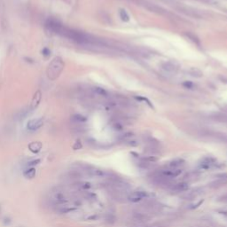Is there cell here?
<instances>
[{
  "instance_id": "1",
  "label": "cell",
  "mask_w": 227,
  "mask_h": 227,
  "mask_svg": "<svg viewBox=\"0 0 227 227\" xmlns=\"http://www.w3.org/2000/svg\"><path fill=\"white\" fill-rule=\"evenodd\" d=\"M64 69V62L60 57H55L48 66L47 76L50 80L57 79Z\"/></svg>"
},
{
  "instance_id": "2",
  "label": "cell",
  "mask_w": 227,
  "mask_h": 227,
  "mask_svg": "<svg viewBox=\"0 0 227 227\" xmlns=\"http://www.w3.org/2000/svg\"><path fill=\"white\" fill-rule=\"evenodd\" d=\"M152 181L153 184L161 186V187H169V186H172V179L164 177L163 175H161L160 172L155 173L153 178H152Z\"/></svg>"
},
{
  "instance_id": "3",
  "label": "cell",
  "mask_w": 227,
  "mask_h": 227,
  "mask_svg": "<svg viewBox=\"0 0 227 227\" xmlns=\"http://www.w3.org/2000/svg\"><path fill=\"white\" fill-rule=\"evenodd\" d=\"M175 7L179 12H181L185 15L189 16L191 18H194V19H201L202 18V16H201V14L200 13L199 11H197L194 8H192L190 6H186V5H182V4H177Z\"/></svg>"
},
{
  "instance_id": "4",
  "label": "cell",
  "mask_w": 227,
  "mask_h": 227,
  "mask_svg": "<svg viewBox=\"0 0 227 227\" xmlns=\"http://www.w3.org/2000/svg\"><path fill=\"white\" fill-rule=\"evenodd\" d=\"M139 4L142 5L144 8H146L147 10L150 11L152 13H157V14H161V15H163V14H167V11L165 9H163L162 7L157 5V4H154L151 2H148V1H145V0H140L139 1Z\"/></svg>"
},
{
  "instance_id": "5",
  "label": "cell",
  "mask_w": 227,
  "mask_h": 227,
  "mask_svg": "<svg viewBox=\"0 0 227 227\" xmlns=\"http://www.w3.org/2000/svg\"><path fill=\"white\" fill-rule=\"evenodd\" d=\"M148 196H149V194L147 191L138 190V191L131 192L130 194H128L127 199L131 202H139V201L142 200L143 199L147 198Z\"/></svg>"
},
{
  "instance_id": "6",
  "label": "cell",
  "mask_w": 227,
  "mask_h": 227,
  "mask_svg": "<svg viewBox=\"0 0 227 227\" xmlns=\"http://www.w3.org/2000/svg\"><path fill=\"white\" fill-rule=\"evenodd\" d=\"M161 69L168 73L176 74L179 69V64L175 60H169L161 64Z\"/></svg>"
},
{
  "instance_id": "7",
  "label": "cell",
  "mask_w": 227,
  "mask_h": 227,
  "mask_svg": "<svg viewBox=\"0 0 227 227\" xmlns=\"http://www.w3.org/2000/svg\"><path fill=\"white\" fill-rule=\"evenodd\" d=\"M43 125V119L42 117L31 119L28 122L27 129L30 131H36V130H39Z\"/></svg>"
},
{
  "instance_id": "8",
  "label": "cell",
  "mask_w": 227,
  "mask_h": 227,
  "mask_svg": "<svg viewBox=\"0 0 227 227\" xmlns=\"http://www.w3.org/2000/svg\"><path fill=\"white\" fill-rule=\"evenodd\" d=\"M161 175H163L164 177L166 178H169L170 179L174 178H177L178 177L182 170L181 169H170V168H166V169H163L161 170V171H159Z\"/></svg>"
},
{
  "instance_id": "9",
  "label": "cell",
  "mask_w": 227,
  "mask_h": 227,
  "mask_svg": "<svg viewBox=\"0 0 227 227\" xmlns=\"http://www.w3.org/2000/svg\"><path fill=\"white\" fill-rule=\"evenodd\" d=\"M217 165V162L214 158L206 157L202 160L201 163H200V168L208 170V169H211V168H216Z\"/></svg>"
},
{
  "instance_id": "10",
  "label": "cell",
  "mask_w": 227,
  "mask_h": 227,
  "mask_svg": "<svg viewBox=\"0 0 227 227\" xmlns=\"http://www.w3.org/2000/svg\"><path fill=\"white\" fill-rule=\"evenodd\" d=\"M189 189V183L187 182H180V183H177L174 184L171 186V192H175V193H179V192H185L187 190Z\"/></svg>"
},
{
  "instance_id": "11",
  "label": "cell",
  "mask_w": 227,
  "mask_h": 227,
  "mask_svg": "<svg viewBox=\"0 0 227 227\" xmlns=\"http://www.w3.org/2000/svg\"><path fill=\"white\" fill-rule=\"evenodd\" d=\"M41 99H42V92H41V91H37L35 92L33 98H32L31 104H30V106H29V108H30V109H31L32 112L39 106V104H40V102H41Z\"/></svg>"
},
{
  "instance_id": "12",
  "label": "cell",
  "mask_w": 227,
  "mask_h": 227,
  "mask_svg": "<svg viewBox=\"0 0 227 227\" xmlns=\"http://www.w3.org/2000/svg\"><path fill=\"white\" fill-rule=\"evenodd\" d=\"M185 165V161L182 159H175L171 161H170L168 163V165L166 166V168H170V169H181V167H183Z\"/></svg>"
},
{
  "instance_id": "13",
  "label": "cell",
  "mask_w": 227,
  "mask_h": 227,
  "mask_svg": "<svg viewBox=\"0 0 227 227\" xmlns=\"http://www.w3.org/2000/svg\"><path fill=\"white\" fill-rule=\"evenodd\" d=\"M36 174H37V170L34 167L27 168L23 172V176L27 179H33L36 177Z\"/></svg>"
},
{
  "instance_id": "14",
  "label": "cell",
  "mask_w": 227,
  "mask_h": 227,
  "mask_svg": "<svg viewBox=\"0 0 227 227\" xmlns=\"http://www.w3.org/2000/svg\"><path fill=\"white\" fill-rule=\"evenodd\" d=\"M42 147H43V145H42L41 142H39V141H34V142H31V143L29 145V149L32 152V153H39V152L41 151Z\"/></svg>"
},
{
  "instance_id": "15",
  "label": "cell",
  "mask_w": 227,
  "mask_h": 227,
  "mask_svg": "<svg viewBox=\"0 0 227 227\" xmlns=\"http://www.w3.org/2000/svg\"><path fill=\"white\" fill-rule=\"evenodd\" d=\"M185 36L188 38L189 40H191L193 43H195L196 45L200 46V44H201V43H200V38H198L195 34H193V33H192V32H186V33H185Z\"/></svg>"
},
{
  "instance_id": "16",
  "label": "cell",
  "mask_w": 227,
  "mask_h": 227,
  "mask_svg": "<svg viewBox=\"0 0 227 227\" xmlns=\"http://www.w3.org/2000/svg\"><path fill=\"white\" fill-rule=\"evenodd\" d=\"M198 194H199V192H198V191L197 190H192V191H191V192H186V193H185L183 196H182V198L184 199V200H193L194 198H196L197 196H198Z\"/></svg>"
},
{
  "instance_id": "17",
  "label": "cell",
  "mask_w": 227,
  "mask_h": 227,
  "mask_svg": "<svg viewBox=\"0 0 227 227\" xmlns=\"http://www.w3.org/2000/svg\"><path fill=\"white\" fill-rule=\"evenodd\" d=\"M199 177V174L195 171H192V172H189L187 173L186 176H185V182H187L189 183L190 181H194L197 178Z\"/></svg>"
},
{
  "instance_id": "18",
  "label": "cell",
  "mask_w": 227,
  "mask_h": 227,
  "mask_svg": "<svg viewBox=\"0 0 227 227\" xmlns=\"http://www.w3.org/2000/svg\"><path fill=\"white\" fill-rule=\"evenodd\" d=\"M188 73L191 76H193V77H196V78H200L201 76H203V73L202 71H200V69H196V68H192L188 70Z\"/></svg>"
},
{
  "instance_id": "19",
  "label": "cell",
  "mask_w": 227,
  "mask_h": 227,
  "mask_svg": "<svg viewBox=\"0 0 227 227\" xmlns=\"http://www.w3.org/2000/svg\"><path fill=\"white\" fill-rule=\"evenodd\" d=\"M31 113H32V111H31L30 108H24V109H22L21 111H20V113L18 114V118H19L20 120H23V119H25L28 115H29Z\"/></svg>"
},
{
  "instance_id": "20",
  "label": "cell",
  "mask_w": 227,
  "mask_h": 227,
  "mask_svg": "<svg viewBox=\"0 0 227 227\" xmlns=\"http://www.w3.org/2000/svg\"><path fill=\"white\" fill-rule=\"evenodd\" d=\"M93 91H94V92H95L97 95L101 96V97H107V96L108 95V91H107L105 89L101 88V87H95V88L93 89Z\"/></svg>"
},
{
  "instance_id": "21",
  "label": "cell",
  "mask_w": 227,
  "mask_h": 227,
  "mask_svg": "<svg viewBox=\"0 0 227 227\" xmlns=\"http://www.w3.org/2000/svg\"><path fill=\"white\" fill-rule=\"evenodd\" d=\"M72 120L78 123H83L87 121V118L82 114H75L72 116Z\"/></svg>"
},
{
  "instance_id": "22",
  "label": "cell",
  "mask_w": 227,
  "mask_h": 227,
  "mask_svg": "<svg viewBox=\"0 0 227 227\" xmlns=\"http://www.w3.org/2000/svg\"><path fill=\"white\" fill-rule=\"evenodd\" d=\"M119 14H120V18H121V20L122 21L127 22V21H130V16H129V14L127 13V12L124 9H120Z\"/></svg>"
},
{
  "instance_id": "23",
  "label": "cell",
  "mask_w": 227,
  "mask_h": 227,
  "mask_svg": "<svg viewBox=\"0 0 227 227\" xmlns=\"http://www.w3.org/2000/svg\"><path fill=\"white\" fill-rule=\"evenodd\" d=\"M39 162H40V159H35V160L29 161L27 163L26 167H27V168H31V167H34V168H35V166H37L38 164H39Z\"/></svg>"
},
{
  "instance_id": "24",
  "label": "cell",
  "mask_w": 227,
  "mask_h": 227,
  "mask_svg": "<svg viewBox=\"0 0 227 227\" xmlns=\"http://www.w3.org/2000/svg\"><path fill=\"white\" fill-rule=\"evenodd\" d=\"M216 177L218 178V179H221V180H224V181H226L227 182V172H221V173H218L216 175Z\"/></svg>"
},
{
  "instance_id": "25",
  "label": "cell",
  "mask_w": 227,
  "mask_h": 227,
  "mask_svg": "<svg viewBox=\"0 0 227 227\" xmlns=\"http://www.w3.org/2000/svg\"><path fill=\"white\" fill-rule=\"evenodd\" d=\"M138 100H143V101H145V102H147V104L151 108H153V106L151 104V101L149 100V99H146V98H144V97H135Z\"/></svg>"
},
{
  "instance_id": "26",
  "label": "cell",
  "mask_w": 227,
  "mask_h": 227,
  "mask_svg": "<svg viewBox=\"0 0 227 227\" xmlns=\"http://www.w3.org/2000/svg\"><path fill=\"white\" fill-rule=\"evenodd\" d=\"M42 54L44 56V57H49L51 55V50L47 47H44L43 50H42Z\"/></svg>"
},
{
  "instance_id": "27",
  "label": "cell",
  "mask_w": 227,
  "mask_h": 227,
  "mask_svg": "<svg viewBox=\"0 0 227 227\" xmlns=\"http://www.w3.org/2000/svg\"><path fill=\"white\" fill-rule=\"evenodd\" d=\"M81 147H82V143L80 142V140H77L76 143H75L73 148H74L75 150H77V149H80Z\"/></svg>"
},
{
  "instance_id": "28",
  "label": "cell",
  "mask_w": 227,
  "mask_h": 227,
  "mask_svg": "<svg viewBox=\"0 0 227 227\" xmlns=\"http://www.w3.org/2000/svg\"><path fill=\"white\" fill-rule=\"evenodd\" d=\"M183 85L185 86V87H186V88H188V89H191L192 86H193V84L191 83V82H188V81H186V82H185L184 83H183Z\"/></svg>"
},
{
  "instance_id": "29",
  "label": "cell",
  "mask_w": 227,
  "mask_h": 227,
  "mask_svg": "<svg viewBox=\"0 0 227 227\" xmlns=\"http://www.w3.org/2000/svg\"><path fill=\"white\" fill-rule=\"evenodd\" d=\"M147 227H163V226H160V225H147Z\"/></svg>"
},
{
  "instance_id": "30",
  "label": "cell",
  "mask_w": 227,
  "mask_h": 227,
  "mask_svg": "<svg viewBox=\"0 0 227 227\" xmlns=\"http://www.w3.org/2000/svg\"><path fill=\"white\" fill-rule=\"evenodd\" d=\"M221 214H222V215H224L225 217H227V211H222V212H221Z\"/></svg>"
}]
</instances>
